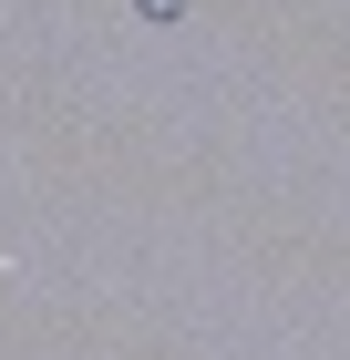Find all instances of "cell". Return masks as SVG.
<instances>
[{
  "instance_id": "6da1fadb",
  "label": "cell",
  "mask_w": 350,
  "mask_h": 360,
  "mask_svg": "<svg viewBox=\"0 0 350 360\" xmlns=\"http://www.w3.org/2000/svg\"><path fill=\"white\" fill-rule=\"evenodd\" d=\"M196 0H135V21H186Z\"/></svg>"
}]
</instances>
